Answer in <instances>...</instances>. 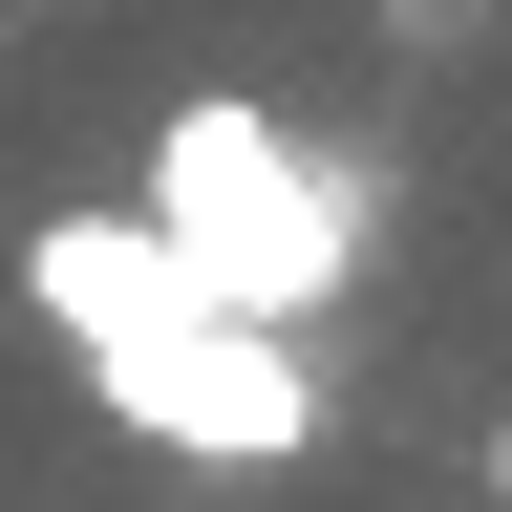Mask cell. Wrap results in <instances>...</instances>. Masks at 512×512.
<instances>
[{
    "label": "cell",
    "instance_id": "obj_2",
    "mask_svg": "<svg viewBox=\"0 0 512 512\" xmlns=\"http://www.w3.org/2000/svg\"><path fill=\"white\" fill-rule=\"evenodd\" d=\"M86 406L128 427V448H192V470H299L320 448V363L278 342V320H235V299H128V320H86Z\"/></svg>",
    "mask_w": 512,
    "mask_h": 512
},
{
    "label": "cell",
    "instance_id": "obj_3",
    "mask_svg": "<svg viewBox=\"0 0 512 512\" xmlns=\"http://www.w3.org/2000/svg\"><path fill=\"white\" fill-rule=\"evenodd\" d=\"M491 512H512V427H491Z\"/></svg>",
    "mask_w": 512,
    "mask_h": 512
},
{
    "label": "cell",
    "instance_id": "obj_1",
    "mask_svg": "<svg viewBox=\"0 0 512 512\" xmlns=\"http://www.w3.org/2000/svg\"><path fill=\"white\" fill-rule=\"evenodd\" d=\"M128 214H150V256L192 299H235V320H342L363 299V171L342 150H299L256 86H192L171 128H150V171H128Z\"/></svg>",
    "mask_w": 512,
    "mask_h": 512
}]
</instances>
